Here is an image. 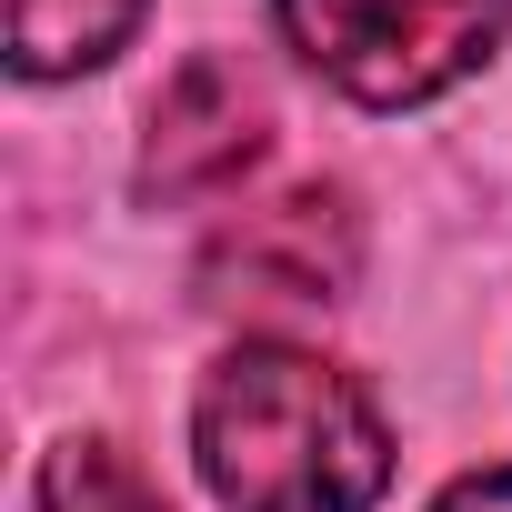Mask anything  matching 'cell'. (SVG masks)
Here are the masks:
<instances>
[{"label": "cell", "instance_id": "cell-3", "mask_svg": "<svg viewBox=\"0 0 512 512\" xmlns=\"http://www.w3.org/2000/svg\"><path fill=\"white\" fill-rule=\"evenodd\" d=\"M362 272V211L342 181H292L282 201L241 211L201 251V302L221 312H322Z\"/></svg>", "mask_w": 512, "mask_h": 512}, {"label": "cell", "instance_id": "cell-2", "mask_svg": "<svg viewBox=\"0 0 512 512\" xmlns=\"http://www.w3.org/2000/svg\"><path fill=\"white\" fill-rule=\"evenodd\" d=\"M272 21L342 101L412 111L502 51L512 0H272Z\"/></svg>", "mask_w": 512, "mask_h": 512}, {"label": "cell", "instance_id": "cell-1", "mask_svg": "<svg viewBox=\"0 0 512 512\" xmlns=\"http://www.w3.org/2000/svg\"><path fill=\"white\" fill-rule=\"evenodd\" d=\"M191 462L221 512H372L392 432L372 392L302 342H231L191 402Z\"/></svg>", "mask_w": 512, "mask_h": 512}, {"label": "cell", "instance_id": "cell-5", "mask_svg": "<svg viewBox=\"0 0 512 512\" xmlns=\"http://www.w3.org/2000/svg\"><path fill=\"white\" fill-rule=\"evenodd\" d=\"M151 0H11V71L21 81H81L101 71Z\"/></svg>", "mask_w": 512, "mask_h": 512}, {"label": "cell", "instance_id": "cell-4", "mask_svg": "<svg viewBox=\"0 0 512 512\" xmlns=\"http://www.w3.org/2000/svg\"><path fill=\"white\" fill-rule=\"evenodd\" d=\"M272 141V101L231 51H191L161 101H151V131H141V201H211L231 191Z\"/></svg>", "mask_w": 512, "mask_h": 512}, {"label": "cell", "instance_id": "cell-6", "mask_svg": "<svg viewBox=\"0 0 512 512\" xmlns=\"http://www.w3.org/2000/svg\"><path fill=\"white\" fill-rule=\"evenodd\" d=\"M41 512H171V502H161V482H151L121 442L71 432V442H51V462H41Z\"/></svg>", "mask_w": 512, "mask_h": 512}, {"label": "cell", "instance_id": "cell-7", "mask_svg": "<svg viewBox=\"0 0 512 512\" xmlns=\"http://www.w3.org/2000/svg\"><path fill=\"white\" fill-rule=\"evenodd\" d=\"M432 512H512V462H492V472H462Z\"/></svg>", "mask_w": 512, "mask_h": 512}]
</instances>
